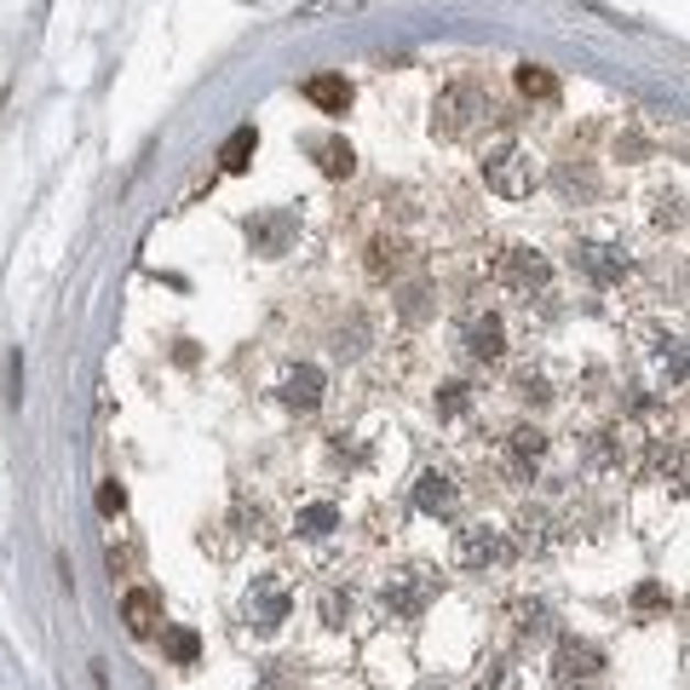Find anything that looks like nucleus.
<instances>
[{"instance_id": "nucleus-1", "label": "nucleus", "mask_w": 690, "mask_h": 690, "mask_svg": "<svg viewBox=\"0 0 690 690\" xmlns=\"http://www.w3.org/2000/svg\"><path fill=\"white\" fill-rule=\"evenodd\" d=\"M483 116H495V98H490V87L478 81V75H454V81L438 92V133L443 139H472L478 127H483Z\"/></svg>"}, {"instance_id": "nucleus-2", "label": "nucleus", "mask_w": 690, "mask_h": 690, "mask_svg": "<svg viewBox=\"0 0 690 690\" xmlns=\"http://www.w3.org/2000/svg\"><path fill=\"white\" fill-rule=\"evenodd\" d=\"M535 156H529V144L518 139H495L490 150H483V185H490L501 201H524L535 190Z\"/></svg>"}, {"instance_id": "nucleus-3", "label": "nucleus", "mask_w": 690, "mask_h": 690, "mask_svg": "<svg viewBox=\"0 0 690 690\" xmlns=\"http://www.w3.org/2000/svg\"><path fill=\"white\" fill-rule=\"evenodd\" d=\"M490 276L506 288V294H518V299H529V294H547L552 288V260L541 248H501L495 253V265H490Z\"/></svg>"}, {"instance_id": "nucleus-4", "label": "nucleus", "mask_w": 690, "mask_h": 690, "mask_svg": "<svg viewBox=\"0 0 690 690\" xmlns=\"http://www.w3.org/2000/svg\"><path fill=\"white\" fill-rule=\"evenodd\" d=\"M513 535L495 529V524H467V529H454V558H460V570H506L513 565Z\"/></svg>"}, {"instance_id": "nucleus-5", "label": "nucleus", "mask_w": 690, "mask_h": 690, "mask_svg": "<svg viewBox=\"0 0 690 690\" xmlns=\"http://www.w3.org/2000/svg\"><path fill=\"white\" fill-rule=\"evenodd\" d=\"M570 260H576V271L587 276V283H599V288H622L627 271H633L627 248L622 242H599V237H581Z\"/></svg>"}, {"instance_id": "nucleus-6", "label": "nucleus", "mask_w": 690, "mask_h": 690, "mask_svg": "<svg viewBox=\"0 0 690 690\" xmlns=\"http://www.w3.org/2000/svg\"><path fill=\"white\" fill-rule=\"evenodd\" d=\"M431 593H438V576L431 570H397L386 587H380V604H386L392 616H420Z\"/></svg>"}, {"instance_id": "nucleus-7", "label": "nucleus", "mask_w": 690, "mask_h": 690, "mask_svg": "<svg viewBox=\"0 0 690 690\" xmlns=\"http://www.w3.org/2000/svg\"><path fill=\"white\" fill-rule=\"evenodd\" d=\"M294 230H299V219L288 208H265L248 219V242H253V253H288Z\"/></svg>"}, {"instance_id": "nucleus-8", "label": "nucleus", "mask_w": 690, "mask_h": 690, "mask_svg": "<svg viewBox=\"0 0 690 690\" xmlns=\"http://www.w3.org/2000/svg\"><path fill=\"white\" fill-rule=\"evenodd\" d=\"M121 622H127V633H133V638H150V633H156V622H162V599L150 593V587H133V593L121 599Z\"/></svg>"}, {"instance_id": "nucleus-9", "label": "nucleus", "mask_w": 690, "mask_h": 690, "mask_svg": "<svg viewBox=\"0 0 690 690\" xmlns=\"http://www.w3.org/2000/svg\"><path fill=\"white\" fill-rule=\"evenodd\" d=\"M467 351L478 357V363H501V357H506V328H501V317H478V322L467 328Z\"/></svg>"}, {"instance_id": "nucleus-10", "label": "nucleus", "mask_w": 690, "mask_h": 690, "mask_svg": "<svg viewBox=\"0 0 690 690\" xmlns=\"http://www.w3.org/2000/svg\"><path fill=\"white\" fill-rule=\"evenodd\" d=\"M305 98H311L322 116H346L351 87H346V75H311V81H305Z\"/></svg>"}, {"instance_id": "nucleus-11", "label": "nucleus", "mask_w": 690, "mask_h": 690, "mask_svg": "<svg viewBox=\"0 0 690 690\" xmlns=\"http://www.w3.org/2000/svg\"><path fill=\"white\" fill-rule=\"evenodd\" d=\"M283 403H288V408H317V403H322V369L299 363V369L283 380Z\"/></svg>"}, {"instance_id": "nucleus-12", "label": "nucleus", "mask_w": 690, "mask_h": 690, "mask_svg": "<svg viewBox=\"0 0 690 690\" xmlns=\"http://www.w3.org/2000/svg\"><path fill=\"white\" fill-rule=\"evenodd\" d=\"M420 506H426V513H438V518H449L460 506V483L449 472H426L420 478Z\"/></svg>"}, {"instance_id": "nucleus-13", "label": "nucleus", "mask_w": 690, "mask_h": 690, "mask_svg": "<svg viewBox=\"0 0 690 690\" xmlns=\"http://www.w3.org/2000/svg\"><path fill=\"white\" fill-rule=\"evenodd\" d=\"M599 650L593 645H581V638H565V645H558V679H593L599 673Z\"/></svg>"}, {"instance_id": "nucleus-14", "label": "nucleus", "mask_w": 690, "mask_h": 690, "mask_svg": "<svg viewBox=\"0 0 690 690\" xmlns=\"http://www.w3.org/2000/svg\"><path fill=\"white\" fill-rule=\"evenodd\" d=\"M518 92L529 105H558V75L547 64H518Z\"/></svg>"}, {"instance_id": "nucleus-15", "label": "nucleus", "mask_w": 690, "mask_h": 690, "mask_svg": "<svg viewBox=\"0 0 690 690\" xmlns=\"http://www.w3.org/2000/svg\"><path fill=\"white\" fill-rule=\"evenodd\" d=\"M363 265H369V276H374V283H392V276L403 271V242H397V237H374Z\"/></svg>"}, {"instance_id": "nucleus-16", "label": "nucleus", "mask_w": 690, "mask_h": 690, "mask_svg": "<svg viewBox=\"0 0 690 690\" xmlns=\"http://www.w3.org/2000/svg\"><path fill=\"white\" fill-rule=\"evenodd\" d=\"M294 524H299V535L322 541V535H335V529H340V506H335V501H305Z\"/></svg>"}, {"instance_id": "nucleus-17", "label": "nucleus", "mask_w": 690, "mask_h": 690, "mask_svg": "<svg viewBox=\"0 0 690 690\" xmlns=\"http://www.w3.org/2000/svg\"><path fill=\"white\" fill-rule=\"evenodd\" d=\"M248 616H260L265 627H276V622H283V616H288V593H283V587H271V581H265V587H260V593H253V599H248Z\"/></svg>"}, {"instance_id": "nucleus-18", "label": "nucleus", "mask_w": 690, "mask_h": 690, "mask_svg": "<svg viewBox=\"0 0 690 690\" xmlns=\"http://www.w3.org/2000/svg\"><path fill=\"white\" fill-rule=\"evenodd\" d=\"M260 150V133L253 127H237V133L224 139V150H219V162H224V173H242L248 167V156Z\"/></svg>"}, {"instance_id": "nucleus-19", "label": "nucleus", "mask_w": 690, "mask_h": 690, "mask_svg": "<svg viewBox=\"0 0 690 690\" xmlns=\"http://www.w3.org/2000/svg\"><path fill=\"white\" fill-rule=\"evenodd\" d=\"M311 150L322 156V173H328V178H346L351 162H357V156H351V144H340V139H322V144H311Z\"/></svg>"}, {"instance_id": "nucleus-20", "label": "nucleus", "mask_w": 690, "mask_h": 690, "mask_svg": "<svg viewBox=\"0 0 690 690\" xmlns=\"http://www.w3.org/2000/svg\"><path fill=\"white\" fill-rule=\"evenodd\" d=\"M162 650L178 661V668H190V661H196V633L190 627H167L162 633Z\"/></svg>"}, {"instance_id": "nucleus-21", "label": "nucleus", "mask_w": 690, "mask_h": 690, "mask_svg": "<svg viewBox=\"0 0 690 690\" xmlns=\"http://www.w3.org/2000/svg\"><path fill=\"white\" fill-rule=\"evenodd\" d=\"M260 690H299V673L288 668V661H276V668H265Z\"/></svg>"}, {"instance_id": "nucleus-22", "label": "nucleus", "mask_w": 690, "mask_h": 690, "mask_svg": "<svg viewBox=\"0 0 690 690\" xmlns=\"http://www.w3.org/2000/svg\"><path fill=\"white\" fill-rule=\"evenodd\" d=\"M322 622H328V627H346V622H351V599L322 593Z\"/></svg>"}, {"instance_id": "nucleus-23", "label": "nucleus", "mask_w": 690, "mask_h": 690, "mask_svg": "<svg viewBox=\"0 0 690 690\" xmlns=\"http://www.w3.org/2000/svg\"><path fill=\"white\" fill-rule=\"evenodd\" d=\"M121 506H127V495H121V483L110 478L105 490H98V513H105V518H121Z\"/></svg>"}, {"instance_id": "nucleus-24", "label": "nucleus", "mask_w": 690, "mask_h": 690, "mask_svg": "<svg viewBox=\"0 0 690 690\" xmlns=\"http://www.w3.org/2000/svg\"><path fill=\"white\" fill-rule=\"evenodd\" d=\"M656 604H668V599H661V587H638V610H656Z\"/></svg>"}]
</instances>
